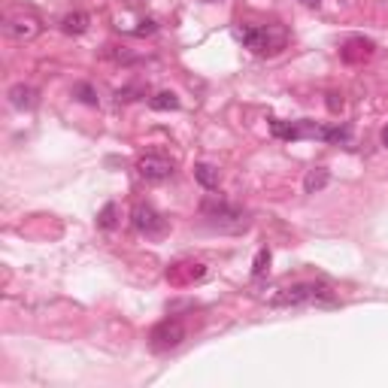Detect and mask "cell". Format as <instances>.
Masks as SVG:
<instances>
[{"label": "cell", "mask_w": 388, "mask_h": 388, "mask_svg": "<svg viewBox=\"0 0 388 388\" xmlns=\"http://www.w3.org/2000/svg\"><path fill=\"white\" fill-rule=\"evenodd\" d=\"M200 218L213 227L218 234H243L246 227H249V216L243 213L240 207L227 204L225 197H204V204H200Z\"/></svg>", "instance_id": "1"}, {"label": "cell", "mask_w": 388, "mask_h": 388, "mask_svg": "<svg viewBox=\"0 0 388 388\" xmlns=\"http://www.w3.org/2000/svg\"><path fill=\"white\" fill-rule=\"evenodd\" d=\"M137 173L143 176L146 182H164V179L173 176V164L161 155H143L137 161Z\"/></svg>", "instance_id": "6"}, {"label": "cell", "mask_w": 388, "mask_h": 388, "mask_svg": "<svg viewBox=\"0 0 388 388\" xmlns=\"http://www.w3.org/2000/svg\"><path fill=\"white\" fill-rule=\"evenodd\" d=\"M340 306L337 294L324 282H297L291 288H282L276 297H270V306Z\"/></svg>", "instance_id": "2"}, {"label": "cell", "mask_w": 388, "mask_h": 388, "mask_svg": "<svg viewBox=\"0 0 388 388\" xmlns=\"http://www.w3.org/2000/svg\"><path fill=\"white\" fill-rule=\"evenodd\" d=\"M328 182H331V173L324 170V167H313V170L306 173V179H304V191L315 194V191H322Z\"/></svg>", "instance_id": "12"}, {"label": "cell", "mask_w": 388, "mask_h": 388, "mask_svg": "<svg viewBox=\"0 0 388 388\" xmlns=\"http://www.w3.org/2000/svg\"><path fill=\"white\" fill-rule=\"evenodd\" d=\"M328 107H331V112H337V110L343 107V97L337 100V94H328Z\"/></svg>", "instance_id": "18"}, {"label": "cell", "mask_w": 388, "mask_h": 388, "mask_svg": "<svg viewBox=\"0 0 388 388\" xmlns=\"http://www.w3.org/2000/svg\"><path fill=\"white\" fill-rule=\"evenodd\" d=\"M194 179L204 185L207 191H216L218 188V167L216 164H207V161L194 164Z\"/></svg>", "instance_id": "10"}, {"label": "cell", "mask_w": 388, "mask_h": 388, "mask_svg": "<svg viewBox=\"0 0 388 388\" xmlns=\"http://www.w3.org/2000/svg\"><path fill=\"white\" fill-rule=\"evenodd\" d=\"M370 55H373V43H370V40L355 37V40H349L346 46H343V58H346V61H361V58H370Z\"/></svg>", "instance_id": "11"}, {"label": "cell", "mask_w": 388, "mask_h": 388, "mask_svg": "<svg viewBox=\"0 0 388 388\" xmlns=\"http://www.w3.org/2000/svg\"><path fill=\"white\" fill-rule=\"evenodd\" d=\"M73 97L76 100H82L85 107H97V91L88 82H79V85H73Z\"/></svg>", "instance_id": "16"}, {"label": "cell", "mask_w": 388, "mask_h": 388, "mask_svg": "<svg viewBox=\"0 0 388 388\" xmlns=\"http://www.w3.org/2000/svg\"><path fill=\"white\" fill-rule=\"evenodd\" d=\"M10 103L15 110H33V107H37V91H33L31 85L19 82V85L10 88Z\"/></svg>", "instance_id": "8"}, {"label": "cell", "mask_w": 388, "mask_h": 388, "mask_svg": "<svg viewBox=\"0 0 388 388\" xmlns=\"http://www.w3.org/2000/svg\"><path fill=\"white\" fill-rule=\"evenodd\" d=\"M88 24H91V19H88L85 13H67L64 19H61V31H64L67 37H79V33L88 31Z\"/></svg>", "instance_id": "9"}, {"label": "cell", "mask_w": 388, "mask_h": 388, "mask_svg": "<svg viewBox=\"0 0 388 388\" xmlns=\"http://www.w3.org/2000/svg\"><path fill=\"white\" fill-rule=\"evenodd\" d=\"M322 140H324V143H334V146H349V143H352V128H349V125L324 128V130H322Z\"/></svg>", "instance_id": "13"}, {"label": "cell", "mask_w": 388, "mask_h": 388, "mask_svg": "<svg viewBox=\"0 0 388 388\" xmlns=\"http://www.w3.org/2000/svg\"><path fill=\"white\" fill-rule=\"evenodd\" d=\"M207 3H216V0H207Z\"/></svg>", "instance_id": "21"}, {"label": "cell", "mask_w": 388, "mask_h": 388, "mask_svg": "<svg viewBox=\"0 0 388 388\" xmlns=\"http://www.w3.org/2000/svg\"><path fill=\"white\" fill-rule=\"evenodd\" d=\"M130 222H134V227L143 237H149V240H161V237L167 234V218L158 213V209L152 204H137L134 213H130Z\"/></svg>", "instance_id": "4"}, {"label": "cell", "mask_w": 388, "mask_h": 388, "mask_svg": "<svg viewBox=\"0 0 388 388\" xmlns=\"http://www.w3.org/2000/svg\"><path fill=\"white\" fill-rule=\"evenodd\" d=\"M182 340H185V328H182V322H176V319H164L149 334L152 352H170L176 346H182Z\"/></svg>", "instance_id": "5"}, {"label": "cell", "mask_w": 388, "mask_h": 388, "mask_svg": "<svg viewBox=\"0 0 388 388\" xmlns=\"http://www.w3.org/2000/svg\"><path fill=\"white\" fill-rule=\"evenodd\" d=\"M382 146H385V149H388V125H385V128H382Z\"/></svg>", "instance_id": "19"}, {"label": "cell", "mask_w": 388, "mask_h": 388, "mask_svg": "<svg viewBox=\"0 0 388 388\" xmlns=\"http://www.w3.org/2000/svg\"><path fill=\"white\" fill-rule=\"evenodd\" d=\"M270 258H273V255H270L267 246H264V249H258V255H255V264H252V276L255 279H261L264 273L270 270Z\"/></svg>", "instance_id": "15"}, {"label": "cell", "mask_w": 388, "mask_h": 388, "mask_svg": "<svg viewBox=\"0 0 388 388\" xmlns=\"http://www.w3.org/2000/svg\"><path fill=\"white\" fill-rule=\"evenodd\" d=\"M234 33L255 55H270V52H279L285 46V31L279 24H267V28L264 24H237Z\"/></svg>", "instance_id": "3"}, {"label": "cell", "mask_w": 388, "mask_h": 388, "mask_svg": "<svg viewBox=\"0 0 388 388\" xmlns=\"http://www.w3.org/2000/svg\"><path fill=\"white\" fill-rule=\"evenodd\" d=\"M149 107L155 112H167V110H179V97L173 91H158L155 97H149Z\"/></svg>", "instance_id": "14"}, {"label": "cell", "mask_w": 388, "mask_h": 388, "mask_svg": "<svg viewBox=\"0 0 388 388\" xmlns=\"http://www.w3.org/2000/svg\"><path fill=\"white\" fill-rule=\"evenodd\" d=\"M116 216H119V207L107 204V207L100 209V216H97V225H100L103 231H112V227H116Z\"/></svg>", "instance_id": "17"}, {"label": "cell", "mask_w": 388, "mask_h": 388, "mask_svg": "<svg viewBox=\"0 0 388 388\" xmlns=\"http://www.w3.org/2000/svg\"><path fill=\"white\" fill-rule=\"evenodd\" d=\"M3 31L10 33L13 40L28 43V40H33L43 31V24H40V19H33V15H13V19H6Z\"/></svg>", "instance_id": "7"}, {"label": "cell", "mask_w": 388, "mask_h": 388, "mask_svg": "<svg viewBox=\"0 0 388 388\" xmlns=\"http://www.w3.org/2000/svg\"><path fill=\"white\" fill-rule=\"evenodd\" d=\"M301 3H306V6H319L322 0H301Z\"/></svg>", "instance_id": "20"}]
</instances>
